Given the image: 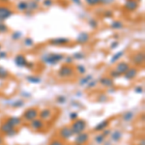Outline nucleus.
I'll list each match as a JSON object with an SVG mask.
<instances>
[{
	"mask_svg": "<svg viewBox=\"0 0 145 145\" xmlns=\"http://www.w3.org/2000/svg\"><path fill=\"white\" fill-rule=\"evenodd\" d=\"M110 138L112 141H114V142L120 141L121 138H122V133L118 130L113 131V132H111V134H110Z\"/></svg>",
	"mask_w": 145,
	"mask_h": 145,
	"instance_id": "nucleus-22",
	"label": "nucleus"
},
{
	"mask_svg": "<svg viewBox=\"0 0 145 145\" xmlns=\"http://www.w3.org/2000/svg\"><path fill=\"white\" fill-rule=\"evenodd\" d=\"M118 46H119V42L118 41H114V42H112V43H111L110 48H111V50H115V48H118Z\"/></svg>",
	"mask_w": 145,
	"mask_h": 145,
	"instance_id": "nucleus-52",
	"label": "nucleus"
},
{
	"mask_svg": "<svg viewBox=\"0 0 145 145\" xmlns=\"http://www.w3.org/2000/svg\"><path fill=\"white\" fill-rule=\"evenodd\" d=\"M72 2L76 5H81V0H72Z\"/></svg>",
	"mask_w": 145,
	"mask_h": 145,
	"instance_id": "nucleus-54",
	"label": "nucleus"
},
{
	"mask_svg": "<svg viewBox=\"0 0 145 145\" xmlns=\"http://www.w3.org/2000/svg\"><path fill=\"white\" fill-rule=\"evenodd\" d=\"M14 127L11 125L10 123L8 122L7 120L4 121L3 123L0 125V133H2V134H4V135H6L8 132H10L11 130H13Z\"/></svg>",
	"mask_w": 145,
	"mask_h": 145,
	"instance_id": "nucleus-20",
	"label": "nucleus"
},
{
	"mask_svg": "<svg viewBox=\"0 0 145 145\" xmlns=\"http://www.w3.org/2000/svg\"><path fill=\"white\" fill-rule=\"evenodd\" d=\"M58 135H59L60 138L63 139V140H68V139L71 138L72 135H74L70 126H65V127L60 129Z\"/></svg>",
	"mask_w": 145,
	"mask_h": 145,
	"instance_id": "nucleus-7",
	"label": "nucleus"
},
{
	"mask_svg": "<svg viewBox=\"0 0 145 145\" xmlns=\"http://www.w3.org/2000/svg\"><path fill=\"white\" fill-rule=\"evenodd\" d=\"M132 63L137 67H140L144 64V61H145V54L143 51H137L135 52V54H133L132 58Z\"/></svg>",
	"mask_w": 145,
	"mask_h": 145,
	"instance_id": "nucleus-6",
	"label": "nucleus"
},
{
	"mask_svg": "<svg viewBox=\"0 0 145 145\" xmlns=\"http://www.w3.org/2000/svg\"><path fill=\"white\" fill-rule=\"evenodd\" d=\"M10 106L12 107H14V108H20V107H22L24 106V102H23L22 100H17V101H14L13 103H11Z\"/></svg>",
	"mask_w": 145,
	"mask_h": 145,
	"instance_id": "nucleus-30",
	"label": "nucleus"
},
{
	"mask_svg": "<svg viewBox=\"0 0 145 145\" xmlns=\"http://www.w3.org/2000/svg\"><path fill=\"white\" fill-rule=\"evenodd\" d=\"M134 118H135V113L131 110L126 111L122 116V119H123L124 122H131V121L134 120Z\"/></svg>",
	"mask_w": 145,
	"mask_h": 145,
	"instance_id": "nucleus-25",
	"label": "nucleus"
},
{
	"mask_svg": "<svg viewBox=\"0 0 145 145\" xmlns=\"http://www.w3.org/2000/svg\"><path fill=\"white\" fill-rule=\"evenodd\" d=\"M1 50H2V46H1V45H0V51H1Z\"/></svg>",
	"mask_w": 145,
	"mask_h": 145,
	"instance_id": "nucleus-59",
	"label": "nucleus"
},
{
	"mask_svg": "<svg viewBox=\"0 0 145 145\" xmlns=\"http://www.w3.org/2000/svg\"><path fill=\"white\" fill-rule=\"evenodd\" d=\"M139 145H145V140H144V138H142L139 141Z\"/></svg>",
	"mask_w": 145,
	"mask_h": 145,
	"instance_id": "nucleus-55",
	"label": "nucleus"
},
{
	"mask_svg": "<svg viewBox=\"0 0 145 145\" xmlns=\"http://www.w3.org/2000/svg\"><path fill=\"white\" fill-rule=\"evenodd\" d=\"M106 137H105L104 135L101 133V134L99 135H97L95 137V138H94V141L96 142V144H98V145H102V144H104L105 142H106Z\"/></svg>",
	"mask_w": 145,
	"mask_h": 145,
	"instance_id": "nucleus-28",
	"label": "nucleus"
},
{
	"mask_svg": "<svg viewBox=\"0 0 145 145\" xmlns=\"http://www.w3.org/2000/svg\"><path fill=\"white\" fill-rule=\"evenodd\" d=\"M101 133H102V134L104 135L106 137H107L108 135H110V134H111V130H109L108 128H106V130H104L103 132H101Z\"/></svg>",
	"mask_w": 145,
	"mask_h": 145,
	"instance_id": "nucleus-51",
	"label": "nucleus"
},
{
	"mask_svg": "<svg viewBox=\"0 0 145 145\" xmlns=\"http://www.w3.org/2000/svg\"><path fill=\"white\" fill-rule=\"evenodd\" d=\"M29 123H30L29 124L30 128H31L33 131H36V132L43 130L44 127H45V122H44L43 120H41L40 118L34 119V120H32L31 122H29Z\"/></svg>",
	"mask_w": 145,
	"mask_h": 145,
	"instance_id": "nucleus-11",
	"label": "nucleus"
},
{
	"mask_svg": "<svg viewBox=\"0 0 145 145\" xmlns=\"http://www.w3.org/2000/svg\"><path fill=\"white\" fill-rule=\"evenodd\" d=\"M109 26H110L111 29H113V30H120L124 27V24L122 22L116 20H113V22L110 23Z\"/></svg>",
	"mask_w": 145,
	"mask_h": 145,
	"instance_id": "nucleus-27",
	"label": "nucleus"
},
{
	"mask_svg": "<svg viewBox=\"0 0 145 145\" xmlns=\"http://www.w3.org/2000/svg\"><path fill=\"white\" fill-rule=\"evenodd\" d=\"M39 117V109L37 107H29L22 114V120L31 122L32 120Z\"/></svg>",
	"mask_w": 145,
	"mask_h": 145,
	"instance_id": "nucleus-4",
	"label": "nucleus"
},
{
	"mask_svg": "<svg viewBox=\"0 0 145 145\" xmlns=\"http://www.w3.org/2000/svg\"><path fill=\"white\" fill-rule=\"evenodd\" d=\"M35 1H40V0H35Z\"/></svg>",
	"mask_w": 145,
	"mask_h": 145,
	"instance_id": "nucleus-60",
	"label": "nucleus"
},
{
	"mask_svg": "<svg viewBox=\"0 0 145 145\" xmlns=\"http://www.w3.org/2000/svg\"><path fill=\"white\" fill-rule=\"evenodd\" d=\"M70 119H71V121H74V120H76V119H78V112H71V113H70Z\"/></svg>",
	"mask_w": 145,
	"mask_h": 145,
	"instance_id": "nucleus-49",
	"label": "nucleus"
},
{
	"mask_svg": "<svg viewBox=\"0 0 145 145\" xmlns=\"http://www.w3.org/2000/svg\"><path fill=\"white\" fill-rule=\"evenodd\" d=\"M64 60L67 65H72V62H74V58H72V56H66V57L64 58Z\"/></svg>",
	"mask_w": 145,
	"mask_h": 145,
	"instance_id": "nucleus-47",
	"label": "nucleus"
},
{
	"mask_svg": "<svg viewBox=\"0 0 145 145\" xmlns=\"http://www.w3.org/2000/svg\"><path fill=\"white\" fill-rule=\"evenodd\" d=\"M66 101H67V98L65 97V96H58V97L56 98V102H57L58 104H60V105L65 104V103H66Z\"/></svg>",
	"mask_w": 145,
	"mask_h": 145,
	"instance_id": "nucleus-41",
	"label": "nucleus"
},
{
	"mask_svg": "<svg viewBox=\"0 0 145 145\" xmlns=\"http://www.w3.org/2000/svg\"><path fill=\"white\" fill-rule=\"evenodd\" d=\"M52 115H53V112L50 108H44V109H42L41 111H39V117L41 120H43L44 122L50 120V119L52 118Z\"/></svg>",
	"mask_w": 145,
	"mask_h": 145,
	"instance_id": "nucleus-15",
	"label": "nucleus"
},
{
	"mask_svg": "<svg viewBox=\"0 0 145 145\" xmlns=\"http://www.w3.org/2000/svg\"><path fill=\"white\" fill-rule=\"evenodd\" d=\"M135 92L137 93V94H143V93H144L143 86H141V85L137 86V87L135 88Z\"/></svg>",
	"mask_w": 145,
	"mask_h": 145,
	"instance_id": "nucleus-45",
	"label": "nucleus"
},
{
	"mask_svg": "<svg viewBox=\"0 0 145 145\" xmlns=\"http://www.w3.org/2000/svg\"><path fill=\"white\" fill-rule=\"evenodd\" d=\"M22 33L20 31H15L11 34V37L14 41H18V40H20V38H22Z\"/></svg>",
	"mask_w": 145,
	"mask_h": 145,
	"instance_id": "nucleus-36",
	"label": "nucleus"
},
{
	"mask_svg": "<svg viewBox=\"0 0 145 145\" xmlns=\"http://www.w3.org/2000/svg\"><path fill=\"white\" fill-rule=\"evenodd\" d=\"M124 53H125V51L124 50H119L116 53H114V54L112 55V57L110 58V61H109V63H110V64H114V63L118 62V60L124 55Z\"/></svg>",
	"mask_w": 145,
	"mask_h": 145,
	"instance_id": "nucleus-24",
	"label": "nucleus"
},
{
	"mask_svg": "<svg viewBox=\"0 0 145 145\" xmlns=\"http://www.w3.org/2000/svg\"><path fill=\"white\" fill-rule=\"evenodd\" d=\"M97 83H98V80H96V79H91L89 82L87 83L86 87H87V89H93L94 87H96Z\"/></svg>",
	"mask_w": 145,
	"mask_h": 145,
	"instance_id": "nucleus-39",
	"label": "nucleus"
},
{
	"mask_svg": "<svg viewBox=\"0 0 145 145\" xmlns=\"http://www.w3.org/2000/svg\"><path fill=\"white\" fill-rule=\"evenodd\" d=\"M104 17L107 18H112V17H113V13H112L111 10H106V11H105V13H104Z\"/></svg>",
	"mask_w": 145,
	"mask_h": 145,
	"instance_id": "nucleus-48",
	"label": "nucleus"
},
{
	"mask_svg": "<svg viewBox=\"0 0 145 145\" xmlns=\"http://www.w3.org/2000/svg\"><path fill=\"white\" fill-rule=\"evenodd\" d=\"M99 82L101 85H103L104 87L106 88H113L114 86V81L113 78H109V76H103L99 79Z\"/></svg>",
	"mask_w": 145,
	"mask_h": 145,
	"instance_id": "nucleus-16",
	"label": "nucleus"
},
{
	"mask_svg": "<svg viewBox=\"0 0 145 145\" xmlns=\"http://www.w3.org/2000/svg\"><path fill=\"white\" fill-rule=\"evenodd\" d=\"M25 79L28 81L29 83H32V84H40L42 82V78H40L38 76H27Z\"/></svg>",
	"mask_w": 145,
	"mask_h": 145,
	"instance_id": "nucleus-23",
	"label": "nucleus"
},
{
	"mask_svg": "<svg viewBox=\"0 0 145 145\" xmlns=\"http://www.w3.org/2000/svg\"><path fill=\"white\" fill-rule=\"evenodd\" d=\"M138 1L137 0H125L124 4V9L128 12H135L138 8Z\"/></svg>",
	"mask_w": 145,
	"mask_h": 145,
	"instance_id": "nucleus-9",
	"label": "nucleus"
},
{
	"mask_svg": "<svg viewBox=\"0 0 145 145\" xmlns=\"http://www.w3.org/2000/svg\"><path fill=\"white\" fill-rule=\"evenodd\" d=\"M7 57V52L6 51H0V59H5Z\"/></svg>",
	"mask_w": 145,
	"mask_h": 145,
	"instance_id": "nucleus-53",
	"label": "nucleus"
},
{
	"mask_svg": "<svg viewBox=\"0 0 145 145\" xmlns=\"http://www.w3.org/2000/svg\"><path fill=\"white\" fill-rule=\"evenodd\" d=\"M91 79H93L92 74H86V76H84L83 78H81L80 79H79L78 84L80 86H86L87 85V83L89 82Z\"/></svg>",
	"mask_w": 145,
	"mask_h": 145,
	"instance_id": "nucleus-26",
	"label": "nucleus"
},
{
	"mask_svg": "<svg viewBox=\"0 0 145 145\" xmlns=\"http://www.w3.org/2000/svg\"><path fill=\"white\" fill-rule=\"evenodd\" d=\"M72 57L74 58V60H82L85 58V53L81 52V51H78V52H74Z\"/></svg>",
	"mask_w": 145,
	"mask_h": 145,
	"instance_id": "nucleus-32",
	"label": "nucleus"
},
{
	"mask_svg": "<svg viewBox=\"0 0 145 145\" xmlns=\"http://www.w3.org/2000/svg\"><path fill=\"white\" fill-rule=\"evenodd\" d=\"M74 133V135H78L80 133H83L87 128V123L83 119H76V120L72 121V125L70 126Z\"/></svg>",
	"mask_w": 145,
	"mask_h": 145,
	"instance_id": "nucleus-3",
	"label": "nucleus"
},
{
	"mask_svg": "<svg viewBox=\"0 0 145 145\" xmlns=\"http://www.w3.org/2000/svg\"><path fill=\"white\" fill-rule=\"evenodd\" d=\"M130 67L131 66H130V64H129L128 62L121 61V62L117 63V65H116V67H115V70L121 74V76H122V74H124L129 69H130Z\"/></svg>",
	"mask_w": 145,
	"mask_h": 145,
	"instance_id": "nucleus-17",
	"label": "nucleus"
},
{
	"mask_svg": "<svg viewBox=\"0 0 145 145\" xmlns=\"http://www.w3.org/2000/svg\"><path fill=\"white\" fill-rule=\"evenodd\" d=\"M115 0H100V4H104V5H110Z\"/></svg>",
	"mask_w": 145,
	"mask_h": 145,
	"instance_id": "nucleus-50",
	"label": "nucleus"
},
{
	"mask_svg": "<svg viewBox=\"0 0 145 145\" xmlns=\"http://www.w3.org/2000/svg\"><path fill=\"white\" fill-rule=\"evenodd\" d=\"M104 144H105V145H109V143H106V142H105Z\"/></svg>",
	"mask_w": 145,
	"mask_h": 145,
	"instance_id": "nucleus-58",
	"label": "nucleus"
},
{
	"mask_svg": "<svg viewBox=\"0 0 145 145\" xmlns=\"http://www.w3.org/2000/svg\"><path fill=\"white\" fill-rule=\"evenodd\" d=\"M76 74V70L74 68L71 66V65H63V66L60 67V69L58 70L57 72V76H59L60 78H72Z\"/></svg>",
	"mask_w": 145,
	"mask_h": 145,
	"instance_id": "nucleus-2",
	"label": "nucleus"
},
{
	"mask_svg": "<svg viewBox=\"0 0 145 145\" xmlns=\"http://www.w3.org/2000/svg\"><path fill=\"white\" fill-rule=\"evenodd\" d=\"M27 11L26 12H30V13H33L34 11H36L37 9H39L40 4L38 1H35V0H31V1H28L27 2Z\"/></svg>",
	"mask_w": 145,
	"mask_h": 145,
	"instance_id": "nucleus-21",
	"label": "nucleus"
},
{
	"mask_svg": "<svg viewBox=\"0 0 145 145\" xmlns=\"http://www.w3.org/2000/svg\"><path fill=\"white\" fill-rule=\"evenodd\" d=\"M16 135H18V130H17V128H14L13 130H11L10 132L7 133L5 135L6 137H15Z\"/></svg>",
	"mask_w": 145,
	"mask_h": 145,
	"instance_id": "nucleus-44",
	"label": "nucleus"
},
{
	"mask_svg": "<svg viewBox=\"0 0 145 145\" xmlns=\"http://www.w3.org/2000/svg\"><path fill=\"white\" fill-rule=\"evenodd\" d=\"M121 76V74H119V72L116 71L115 69L114 70H110L109 71V78H120Z\"/></svg>",
	"mask_w": 145,
	"mask_h": 145,
	"instance_id": "nucleus-38",
	"label": "nucleus"
},
{
	"mask_svg": "<svg viewBox=\"0 0 145 145\" xmlns=\"http://www.w3.org/2000/svg\"><path fill=\"white\" fill-rule=\"evenodd\" d=\"M70 43V39L65 38V37H57V38H53L50 41V45L59 46H65Z\"/></svg>",
	"mask_w": 145,
	"mask_h": 145,
	"instance_id": "nucleus-12",
	"label": "nucleus"
},
{
	"mask_svg": "<svg viewBox=\"0 0 145 145\" xmlns=\"http://www.w3.org/2000/svg\"><path fill=\"white\" fill-rule=\"evenodd\" d=\"M52 5H53V1H52V0H44V1H43V6L46 7V8L51 7Z\"/></svg>",
	"mask_w": 145,
	"mask_h": 145,
	"instance_id": "nucleus-46",
	"label": "nucleus"
},
{
	"mask_svg": "<svg viewBox=\"0 0 145 145\" xmlns=\"http://www.w3.org/2000/svg\"><path fill=\"white\" fill-rule=\"evenodd\" d=\"M89 141V134L88 133H80L78 135H76V138H74V143L78 145H84Z\"/></svg>",
	"mask_w": 145,
	"mask_h": 145,
	"instance_id": "nucleus-8",
	"label": "nucleus"
},
{
	"mask_svg": "<svg viewBox=\"0 0 145 145\" xmlns=\"http://www.w3.org/2000/svg\"><path fill=\"white\" fill-rule=\"evenodd\" d=\"M108 101V97H107V95L106 94H102L99 96V98H98V102H101V103H105V102H107Z\"/></svg>",
	"mask_w": 145,
	"mask_h": 145,
	"instance_id": "nucleus-43",
	"label": "nucleus"
},
{
	"mask_svg": "<svg viewBox=\"0 0 145 145\" xmlns=\"http://www.w3.org/2000/svg\"><path fill=\"white\" fill-rule=\"evenodd\" d=\"M9 31L8 26L3 22H0V34H5Z\"/></svg>",
	"mask_w": 145,
	"mask_h": 145,
	"instance_id": "nucleus-37",
	"label": "nucleus"
},
{
	"mask_svg": "<svg viewBox=\"0 0 145 145\" xmlns=\"http://www.w3.org/2000/svg\"><path fill=\"white\" fill-rule=\"evenodd\" d=\"M109 124H110V121L108 119H105V120L101 121L99 124L95 126L94 128V132H98V133H101L103 132L104 130H106V128H108Z\"/></svg>",
	"mask_w": 145,
	"mask_h": 145,
	"instance_id": "nucleus-18",
	"label": "nucleus"
},
{
	"mask_svg": "<svg viewBox=\"0 0 145 145\" xmlns=\"http://www.w3.org/2000/svg\"><path fill=\"white\" fill-rule=\"evenodd\" d=\"M9 76V72L4 67L0 66V79H6Z\"/></svg>",
	"mask_w": 145,
	"mask_h": 145,
	"instance_id": "nucleus-31",
	"label": "nucleus"
},
{
	"mask_svg": "<svg viewBox=\"0 0 145 145\" xmlns=\"http://www.w3.org/2000/svg\"><path fill=\"white\" fill-rule=\"evenodd\" d=\"M88 24H89V26L91 28H93V29H97L98 26H99V23H98L97 20H95V18H89L88 20Z\"/></svg>",
	"mask_w": 145,
	"mask_h": 145,
	"instance_id": "nucleus-34",
	"label": "nucleus"
},
{
	"mask_svg": "<svg viewBox=\"0 0 145 145\" xmlns=\"http://www.w3.org/2000/svg\"><path fill=\"white\" fill-rule=\"evenodd\" d=\"M14 14V10L10 6L4 5V4H0V22H4V20H8L11 18Z\"/></svg>",
	"mask_w": 145,
	"mask_h": 145,
	"instance_id": "nucleus-5",
	"label": "nucleus"
},
{
	"mask_svg": "<svg viewBox=\"0 0 145 145\" xmlns=\"http://www.w3.org/2000/svg\"><path fill=\"white\" fill-rule=\"evenodd\" d=\"M50 145H65V144H64V142H63L61 139L55 138V139H52V140H51Z\"/></svg>",
	"mask_w": 145,
	"mask_h": 145,
	"instance_id": "nucleus-42",
	"label": "nucleus"
},
{
	"mask_svg": "<svg viewBox=\"0 0 145 145\" xmlns=\"http://www.w3.org/2000/svg\"><path fill=\"white\" fill-rule=\"evenodd\" d=\"M137 74H138V70H137V68H135V67H130V69H129L128 71L123 74V76H124V78H125L126 80L131 81V80H133L134 78H137Z\"/></svg>",
	"mask_w": 145,
	"mask_h": 145,
	"instance_id": "nucleus-14",
	"label": "nucleus"
},
{
	"mask_svg": "<svg viewBox=\"0 0 145 145\" xmlns=\"http://www.w3.org/2000/svg\"><path fill=\"white\" fill-rule=\"evenodd\" d=\"M23 44H24V46H27V48H31V46H34V40L32 38H30V37H27V38L24 39Z\"/></svg>",
	"mask_w": 145,
	"mask_h": 145,
	"instance_id": "nucleus-35",
	"label": "nucleus"
},
{
	"mask_svg": "<svg viewBox=\"0 0 145 145\" xmlns=\"http://www.w3.org/2000/svg\"><path fill=\"white\" fill-rule=\"evenodd\" d=\"M90 41V34L88 32H80L78 36H76V42L79 45H85L87 44L88 42Z\"/></svg>",
	"mask_w": 145,
	"mask_h": 145,
	"instance_id": "nucleus-13",
	"label": "nucleus"
},
{
	"mask_svg": "<svg viewBox=\"0 0 145 145\" xmlns=\"http://www.w3.org/2000/svg\"><path fill=\"white\" fill-rule=\"evenodd\" d=\"M85 2L90 7H95L100 4V0H85Z\"/></svg>",
	"mask_w": 145,
	"mask_h": 145,
	"instance_id": "nucleus-40",
	"label": "nucleus"
},
{
	"mask_svg": "<svg viewBox=\"0 0 145 145\" xmlns=\"http://www.w3.org/2000/svg\"><path fill=\"white\" fill-rule=\"evenodd\" d=\"M76 145H78V144H76Z\"/></svg>",
	"mask_w": 145,
	"mask_h": 145,
	"instance_id": "nucleus-61",
	"label": "nucleus"
},
{
	"mask_svg": "<svg viewBox=\"0 0 145 145\" xmlns=\"http://www.w3.org/2000/svg\"><path fill=\"white\" fill-rule=\"evenodd\" d=\"M17 8H18V10L20 12H26L27 8H28L27 2L26 1H20L17 5Z\"/></svg>",
	"mask_w": 145,
	"mask_h": 145,
	"instance_id": "nucleus-29",
	"label": "nucleus"
},
{
	"mask_svg": "<svg viewBox=\"0 0 145 145\" xmlns=\"http://www.w3.org/2000/svg\"><path fill=\"white\" fill-rule=\"evenodd\" d=\"M65 58V56L61 54V53H55V52H46L45 54L41 56V61L45 63L46 65H56L58 63L63 61Z\"/></svg>",
	"mask_w": 145,
	"mask_h": 145,
	"instance_id": "nucleus-1",
	"label": "nucleus"
},
{
	"mask_svg": "<svg viewBox=\"0 0 145 145\" xmlns=\"http://www.w3.org/2000/svg\"><path fill=\"white\" fill-rule=\"evenodd\" d=\"M9 123L13 126L14 128H17L18 126H20L22 124V117H18V116H12V117H9L7 119Z\"/></svg>",
	"mask_w": 145,
	"mask_h": 145,
	"instance_id": "nucleus-19",
	"label": "nucleus"
},
{
	"mask_svg": "<svg viewBox=\"0 0 145 145\" xmlns=\"http://www.w3.org/2000/svg\"><path fill=\"white\" fill-rule=\"evenodd\" d=\"M74 70H76V72H78L79 74H86V68L84 67V65H82V64L76 65V67L74 68Z\"/></svg>",
	"mask_w": 145,
	"mask_h": 145,
	"instance_id": "nucleus-33",
	"label": "nucleus"
},
{
	"mask_svg": "<svg viewBox=\"0 0 145 145\" xmlns=\"http://www.w3.org/2000/svg\"><path fill=\"white\" fill-rule=\"evenodd\" d=\"M15 64L18 68H26L28 61L24 54H17L15 56Z\"/></svg>",
	"mask_w": 145,
	"mask_h": 145,
	"instance_id": "nucleus-10",
	"label": "nucleus"
},
{
	"mask_svg": "<svg viewBox=\"0 0 145 145\" xmlns=\"http://www.w3.org/2000/svg\"><path fill=\"white\" fill-rule=\"evenodd\" d=\"M3 142H4V139H3V137H2V135H0V145L3 144Z\"/></svg>",
	"mask_w": 145,
	"mask_h": 145,
	"instance_id": "nucleus-56",
	"label": "nucleus"
},
{
	"mask_svg": "<svg viewBox=\"0 0 145 145\" xmlns=\"http://www.w3.org/2000/svg\"><path fill=\"white\" fill-rule=\"evenodd\" d=\"M8 1H11V0H0V2H8Z\"/></svg>",
	"mask_w": 145,
	"mask_h": 145,
	"instance_id": "nucleus-57",
	"label": "nucleus"
}]
</instances>
